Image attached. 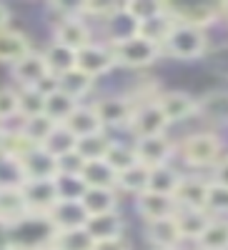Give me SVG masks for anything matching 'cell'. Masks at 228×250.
Segmentation results:
<instances>
[{
	"instance_id": "cell-1",
	"label": "cell",
	"mask_w": 228,
	"mask_h": 250,
	"mask_svg": "<svg viewBox=\"0 0 228 250\" xmlns=\"http://www.w3.org/2000/svg\"><path fill=\"white\" fill-rule=\"evenodd\" d=\"M58 230L48 215L28 213L23 220L8 225V243L13 250H43L50 248Z\"/></svg>"
},
{
	"instance_id": "cell-2",
	"label": "cell",
	"mask_w": 228,
	"mask_h": 250,
	"mask_svg": "<svg viewBox=\"0 0 228 250\" xmlns=\"http://www.w3.org/2000/svg\"><path fill=\"white\" fill-rule=\"evenodd\" d=\"M113 50V58H115V65H126V68H148L158 60L160 55V45L156 40L146 38V35H136V38H128L123 43H115L111 45Z\"/></svg>"
},
{
	"instance_id": "cell-3",
	"label": "cell",
	"mask_w": 228,
	"mask_h": 250,
	"mask_svg": "<svg viewBox=\"0 0 228 250\" xmlns=\"http://www.w3.org/2000/svg\"><path fill=\"white\" fill-rule=\"evenodd\" d=\"M163 48L168 50V55L178 58V60H193L201 58L205 53V33L201 28L185 25V23H176L171 28V33L165 35Z\"/></svg>"
},
{
	"instance_id": "cell-4",
	"label": "cell",
	"mask_w": 228,
	"mask_h": 250,
	"mask_svg": "<svg viewBox=\"0 0 228 250\" xmlns=\"http://www.w3.org/2000/svg\"><path fill=\"white\" fill-rule=\"evenodd\" d=\"M181 155L193 168H208L221 160V140L213 133H193L181 143Z\"/></svg>"
},
{
	"instance_id": "cell-5",
	"label": "cell",
	"mask_w": 228,
	"mask_h": 250,
	"mask_svg": "<svg viewBox=\"0 0 228 250\" xmlns=\"http://www.w3.org/2000/svg\"><path fill=\"white\" fill-rule=\"evenodd\" d=\"M168 118L163 115V110L158 108L156 100L148 103H138L133 120H131V133L140 140V138H156V135H165V128H168Z\"/></svg>"
},
{
	"instance_id": "cell-6",
	"label": "cell",
	"mask_w": 228,
	"mask_h": 250,
	"mask_svg": "<svg viewBox=\"0 0 228 250\" xmlns=\"http://www.w3.org/2000/svg\"><path fill=\"white\" fill-rule=\"evenodd\" d=\"M93 110L98 113L103 128H123V125H131L133 113H136V103L131 98L108 95V98L95 100Z\"/></svg>"
},
{
	"instance_id": "cell-7",
	"label": "cell",
	"mask_w": 228,
	"mask_h": 250,
	"mask_svg": "<svg viewBox=\"0 0 228 250\" xmlns=\"http://www.w3.org/2000/svg\"><path fill=\"white\" fill-rule=\"evenodd\" d=\"M211 180L198 178V175H183L178 188H176V205L188 208V210H205V200H208Z\"/></svg>"
},
{
	"instance_id": "cell-8",
	"label": "cell",
	"mask_w": 228,
	"mask_h": 250,
	"mask_svg": "<svg viewBox=\"0 0 228 250\" xmlns=\"http://www.w3.org/2000/svg\"><path fill=\"white\" fill-rule=\"evenodd\" d=\"M136 155L138 163L148 165V168H160V165H171V158L176 153V145L165 138V135H156V138H140L136 145Z\"/></svg>"
},
{
	"instance_id": "cell-9",
	"label": "cell",
	"mask_w": 228,
	"mask_h": 250,
	"mask_svg": "<svg viewBox=\"0 0 228 250\" xmlns=\"http://www.w3.org/2000/svg\"><path fill=\"white\" fill-rule=\"evenodd\" d=\"M23 195L30 213H38V215H48L55 208V203L60 200L55 180H25Z\"/></svg>"
},
{
	"instance_id": "cell-10",
	"label": "cell",
	"mask_w": 228,
	"mask_h": 250,
	"mask_svg": "<svg viewBox=\"0 0 228 250\" xmlns=\"http://www.w3.org/2000/svg\"><path fill=\"white\" fill-rule=\"evenodd\" d=\"M115 65V58H113V50L111 45H100V43H91L83 50H78V62L75 68L83 70L91 78H98L103 73H108L111 68Z\"/></svg>"
},
{
	"instance_id": "cell-11",
	"label": "cell",
	"mask_w": 228,
	"mask_h": 250,
	"mask_svg": "<svg viewBox=\"0 0 228 250\" xmlns=\"http://www.w3.org/2000/svg\"><path fill=\"white\" fill-rule=\"evenodd\" d=\"M50 223L55 225V230H78V228H86L88 223V213L83 208L80 200H58L55 208L48 213Z\"/></svg>"
},
{
	"instance_id": "cell-12",
	"label": "cell",
	"mask_w": 228,
	"mask_h": 250,
	"mask_svg": "<svg viewBox=\"0 0 228 250\" xmlns=\"http://www.w3.org/2000/svg\"><path fill=\"white\" fill-rule=\"evenodd\" d=\"M55 43H63V45L73 48L75 53L93 43L91 40V28L86 25V20L80 18V13L60 20V23L55 25Z\"/></svg>"
},
{
	"instance_id": "cell-13",
	"label": "cell",
	"mask_w": 228,
	"mask_h": 250,
	"mask_svg": "<svg viewBox=\"0 0 228 250\" xmlns=\"http://www.w3.org/2000/svg\"><path fill=\"white\" fill-rule=\"evenodd\" d=\"M13 75L20 83V88H35L38 83H43L53 73L48 68L43 53H28L23 60H18L13 65Z\"/></svg>"
},
{
	"instance_id": "cell-14",
	"label": "cell",
	"mask_w": 228,
	"mask_h": 250,
	"mask_svg": "<svg viewBox=\"0 0 228 250\" xmlns=\"http://www.w3.org/2000/svg\"><path fill=\"white\" fill-rule=\"evenodd\" d=\"M158 108L163 110V115L168 118V123L176 120H185L198 113V100L191 98L188 93H181V90H171V93H160L156 98Z\"/></svg>"
},
{
	"instance_id": "cell-15",
	"label": "cell",
	"mask_w": 228,
	"mask_h": 250,
	"mask_svg": "<svg viewBox=\"0 0 228 250\" xmlns=\"http://www.w3.org/2000/svg\"><path fill=\"white\" fill-rule=\"evenodd\" d=\"M28 180H55L58 178V158H53L46 148H33L25 158H20Z\"/></svg>"
},
{
	"instance_id": "cell-16",
	"label": "cell",
	"mask_w": 228,
	"mask_h": 250,
	"mask_svg": "<svg viewBox=\"0 0 228 250\" xmlns=\"http://www.w3.org/2000/svg\"><path fill=\"white\" fill-rule=\"evenodd\" d=\"M176 210H178V205H176L173 195H160V193H151V190L138 195V213L146 218V223L173 218Z\"/></svg>"
},
{
	"instance_id": "cell-17",
	"label": "cell",
	"mask_w": 228,
	"mask_h": 250,
	"mask_svg": "<svg viewBox=\"0 0 228 250\" xmlns=\"http://www.w3.org/2000/svg\"><path fill=\"white\" fill-rule=\"evenodd\" d=\"M146 238L151 240V245H156L158 250H173L178 248V243L183 240L176 218H163V220H151L146 223Z\"/></svg>"
},
{
	"instance_id": "cell-18",
	"label": "cell",
	"mask_w": 228,
	"mask_h": 250,
	"mask_svg": "<svg viewBox=\"0 0 228 250\" xmlns=\"http://www.w3.org/2000/svg\"><path fill=\"white\" fill-rule=\"evenodd\" d=\"M106 23V35H108V45H115V43H123V40L128 38H136L140 33V23L126 13V8H118L108 20H103Z\"/></svg>"
},
{
	"instance_id": "cell-19",
	"label": "cell",
	"mask_w": 228,
	"mask_h": 250,
	"mask_svg": "<svg viewBox=\"0 0 228 250\" xmlns=\"http://www.w3.org/2000/svg\"><path fill=\"white\" fill-rule=\"evenodd\" d=\"M221 10L223 8H218V5H176V8H171V15L176 23H185V25L203 30L213 20H218Z\"/></svg>"
},
{
	"instance_id": "cell-20",
	"label": "cell",
	"mask_w": 228,
	"mask_h": 250,
	"mask_svg": "<svg viewBox=\"0 0 228 250\" xmlns=\"http://www.w3.org/2000/svg\"><path fill=\"white\" fill-rule=\"evenodd\" d=\"M63 125L75 138H88V135L103 133V123H100L98 113L93 110V105H78Z\"/></svg>"
},
{
	"instance_id": "cell-21",
	"label": "cell",
	"mask_w": 228,
	"mask_h": 250,
	"mask_svg": "<svg viewBox=\"0 0 228 250\" xmlns=\"http://www.w3.org/2000/svg\"><path fill=\"white\" fill-rule=\"evenodd\" d=\"M30 213V208L25 203L23 188H10V190H0V223L13 225L18 220H23Z\"/></svg>"
},
{
	"instance_id": "cell-22",
	"label": "cell",
	"mask_w": 228,
	"mask_h": 250,
	"mask_svg": "<svg viewBox=\"0 0 228 250\" xmlns=\"http://www.w3.org/2000/svg\"><path fill=\"white\" fill-rule=\"evenodd\" d=\"M28 53H33L28 35H23L20 30H10V28L0 30V62H13L15 65Z\"/></svg>"
},
{
	"instance_id": "cell-23",
	"label": "cell",
	"mask_w": 228,
	"mask_h": 250,
	"mask_svg": "<svg viewBox=\"0 0 228 250\" xmlns=\"http://www.w3.org/2000/svg\"><path fill=\"white\" fill-rule=\"evenodd\" d=\"M86 213L93 215H106V213H115L118 208V193L111 190V188H88L80 198Z\"/></svg>"
},
{
	"instance_id": "cell-24",
	"label": "cell",
	"mask_w": 228,
	"mask_h": 250,
	"mask_svg": "<svg viewBox=\"0 0 228 250\" xmlns=\"http://www.w3.org/2000/svg\"><path fill=\"white\" fill-rule=\"evenodd\" d=\"M173 218H176V225H178L181 235L193 238V240H198L203 235V230L208 228V223L213 220L205 210H188V208H178Z\"/></svg>"
},
{
	"instance_id": "cell-25",
	"label": "cell",
	"mask_w": 228,
	"mask_h": 250,
	"mask_svg": "<svg viewBox=\"0 0 228 250\" xmlns=\"http://www.w3.org/2000/svg\"><path fill=\"white\" fill-rule=\"evenodd\" d=\"M80 178L88 188H111V190L118 188V173L106 160H88L83 173H80Z\"/></svg>"
},
{
	"instance_id": "cell-26",
	"label": "cell",
	"mask_w": 228,
	"mask_h": 250,
	"mask_svg": "<svg viewBox=\"0 0 228 250\" xmlns=\"http://www.w3.org/2000/svg\"><path fill=\"white\" fill-rule=\"evenodd\" d=\"M86 230L91 233V238L98 240H111V238H120L123 235V220L118 213H106V215H93L86 223Z\"/></svg>"
},
{
	"instance_id": "cell-27",
	"label": "cell",
	"mask_w": 228,
	"mask_h": 250,
	"mask_svg": "<svg viewBox=\"0 0 228 250\" xmlns=\"http://www.w3.org/2000/svg\"><path fill=\"white\" fill-rule=\"evenodd\" d=\"M43 58L48 62V68L55 78H60L63 73L73 70L75 68V62H78V53L63 43H50L46 50H43Z\"/></svg>"
},
{
	"instance_id": "cell-28",
	"label": "cell",
	"mask_w": 228,
	"mask_h": 250,
	"mask_svg": "<svg viewBox=\"0 0 228 250\" xmlns=\"http://www.w3.org/2000/svg\"><path fill=\"white\" fill-rule=\"evenodd\" d=\"M78 105H80V103H78L75 98H70L68 93H63L60 88H58L55 93L46 95V115H48L53 123H58V125H63Z\"/></svg>"
},
{
	"instance_id": "cell-29",
	"label": "cell",
	"mask_w": 228,
	"mask_h": 250,
	"mask_svg": "<svg viewBox=\"0 0 228 250\" xmlns=\"http://www.w3.org/2000/svg\"><path fill=\"white\" fill-rule=\"evenodd\" d=\"M181 173L173 165H160V168H151V180H148V190L160 193V195H173L176 188L181 183Z\"/></svg>"
},
{
	"instance_id": "cell-30",
	"label": "cell",
	"mask_w": 228,
	"mask_h": 250,
	"mask_svg": "<svg viewBox=\"0 0 228 250\" xmlns=\"http://www.w3.org/2000/svg\"><path fill=\"white\" fill-rule=\"evenodd\" d=\"M148 180H151V168L143 163H136L133 168L123 170L118 175V188H123L126 193H133V195H140L148 190Z\"/></svg>"
},
{
	"instance_id": "cell-31",
	"label": "cell",
	"mask_w": 228,
	"mask_h": 250,
	"mask_svg": "<svg viewBox=\"0 0 228 250\" xmlns=\"http://www.w3.org/2000/svg\"><path fill=\"white\" fill-rule=\"evenodd\" d=\"M25 170L23 163L13 155H0V190H10V188H23L25 185Z\"/></svg>"
},
{
	"instance_id": "cell-32",
	"label": "cell",
	"mask_w": 228,
	"mask_h": 250,
	"mask_svg": "<svg viewBox=\"0 0 228 250\" xmlns=\"http://www.w3.org/2000/svg\"><path fill=\"white\" fill-rule=\"evenodd\" d=\"M111 138L106 133H95V135H88V138H78V145H75V153L83 158V160H103L111 148Z\"/></svg>"
},
{
	"instance_id": "cell-33",
	"label": "cell",
	"mask_w": 228,
	"mask_h": 250,
	"mask_svg": "<svg viewBox=\"0 0 228 250\" xmlns=\"http://www.w3.org/2000/svg\"><path fill=\"white\" fill-rule=\"evenodd\" d=\"M58 88L63 90V93H68L70 98L80 100L86 93H91V88H93V78L86 75L83 70H78V68H73V70H68V73H63V75L58 78Z\"/></svg>"
},
{
	"instance_id": "cell-34",
	"label": "cell",
	"mask_w": 228,
	"mask_h": 250,
	"mask_svg": "<svg viewBox=\"0 0 228 250\" xmlns=\"http://www.w3.org/2000/svg\"><path fill=\"white\" fill-rule=\"evenodd\" d=\"M196 243L205 250H228V220L213 218Z\"/></svg>"
},
{
	"instance_id": "cell-35",
	"label": "cell",
	"mask_w": 228,
	"mask_h": 250,
	"mask_svg": "<svg viewBox=\"0 0 228 250\" xmlns=\"http://www.w3.org/2000/svg\"><path fill=\"white\" fill-rule=\"evenodd\" d=\"M95 240L91 238V233L86 228H78V230H60L53 240L55 250H93Z\"/></svg>"
},
{
	"instance_id": "cell-36",
	"label": "cell",
	"mask_w": 228,
	"mask_h": 250,
	"mask_svg": "<svg viewBox=\"0 0 228 250\" xmlns=\"http://www.w3.org/2000/svg\"><path fill=\"white\" fill-rule=\"evenodd\" d=\"M75 145H78V138L66 128V125H58V128L50 133V138L40 145V148H46L53 158H60V155H66V153H73Z\"/></svg>"
},
{
	"instance_id": "cell-37",
	"label": "cell",
	"mask_w": 228,
	"mask_h": 250,
	"mask_svg": "<svg viewBox=\"0 0 228 250\" xmlns=\"http://www.w3.org/2000/svg\"><path fill=\"white\" fill-rule=\"evenodd\" d=\"M123 8H126V13L133 15L140 25H143V23H151V20H156V18H160V15L168 13V5L156 3V0H128Z\"/></svg>"
},
{
	"instance_id": "cell-38",
	"label": "cell",
	"mask_w": 228,
	"mask_h": 250,
	"mask_svg": "<svg viewBox=\"0 0 228 250\" xmlns=\"http://www.w3.org/2000/svg\"><path fill=\"white\" fill-rule=\"evenodd\" d=\"M106 160L111 168L120 175L123 170H128V168H133V165L138 163V155H136V148L133 145H123V143H111V148H108V153H106Z\"/></svg>"
},
{
	"instance_id": "cell-39",
	"label": "cell",
	"mask_w": 228,
	"mask_h": 250,
	"mask_svg": "<svg viewBox=\"0 0 228 250\" xmlns=\"http://www.w3.org/2000/svg\"><path fill=\"white\" fill-rule=\"evenodd\" d=\"M55 128H58V123H53V120L43 113V115H35V118H25V120H23V128H20V130L28 135L30 143L43 145Z\"/></svg>"
},
{
	"instance_id": "cell-40",
	"label": "cell",
	"mask_w": 228,
	"mask_h": 250,
	"mask_svg": "<svg viewBox=\"0 0 228 250\" xmlns=\"http://www.w3.org/2000/svg\"><path fill=\"white\" fill-rule=\"evenodd\" d=\"M18 100H20V115L23 118H35L46 113V95L38 88H20Z\"/></svg>"
},
{
	"instance_id": "cell-41",
	"label": "cell",
	"mask_w": 228,
	"mask_h": 250,
	"mask_svg": "<svg viewBox=\"0 0 228 250\" xmlns=\"http://www.w3.org/2000/svg\"><path fill=\"white\" fill-rule=\"evenodd\" d=\"M198 113L211 120H228V93H208L198 100Z\"/></svg>"
},
{
	"instance_id": "cell-42",
	"label": "cell",
	"mask_w": 228,
	"mask_h": 250,
	"mask_svg": "<svg viewBox=\"0 0 228 250\" xmlns=\"http://www.w3.org/2000/svg\"><path fill=\"white\" fill-rule=\"evenodd\" d=\"M55 185H58L60 200H80L83 193L88 190V185L83 183L80 175H58L55 178Z\"/></svg>"
},
{
	"instance_id": "cell-43",
	"label": "cell",
	"mask_w": 228,
	"mask_h": 250,
	"mask_svg": "<svg viewBox=\"0 0 228 250\" xmlns=\"http://www.w3.org/2000/svg\"><path fill=\"white\" fill-rule=\"evenodd\" d=\"M205 213L211 218L218 215H228V188L218 185L211 180V190H208V200H205Z\"/></svg>"
},
{
	"instance_id": "cell-44",
	"label": "cell",
	"mask_w": 228,
	"mask_h": 250,
	"mask_svg": "<svg viewBox=\"0 0 228 250\" xmlns=\"http://www.w3.org/2000/svg\"><path fill=\"white\" fill-rule=\"evenodd\" d=\"M33 148H38L35 143H30L28 140V135L23 133V130H10V133H5V155H13V158H25Z\"/></svg>"
},
{
	"instance_id": "cell-45",
	"label": "cell",
	"mask_w": 228,
	"mask_h": 250,
	"mask_svg": "<svg viewBox=\"0 0 228 250\" xmlns=\"http://www.w3.org/2000/svg\"><path fill=\"white\" fill-rule=\"evenodd\" d=\"M13 115H20L18 90H13V88H0V120H10Z\"/></svg>"
},
{
	"instance_id": "cell-46",
	"label": "cell",
	"mask_w": 228,
	"mask_h": 250,
	"mask_svg": "<svg viewBox=\"0 0 228 250\" xmlns=\"http://www.w3.org/2000/svg\"><path fill=\"white\" fill-rule=\"evenodd\" d=\"M83 168H86V160H83L75 150L58 158V175H80Z\"/></svg>"
},
{
	"instance_id": "cell-47",
	"label": "cell",
	"mask_w": 228,
	"mask_h": 250,
	"mask_svg": "<svg viewBox=\"0 0 228 250\" xmlns=\"http://www.w3.org/2000/svg\"><path fill=\"white\" fill-rule=\"evenodd\" d=\"M93 250H133V248L126 238L120 235V238H111V240H98L93 245Z\"/></svg>"
},
{
	"instance_id": "cell-48",
	"label": "cell",
	"mask_w": 228,
	"mask_h": 250,
	"mask_svg": "<svg viewBox=\"0 0 228 250\" xmlns=\"http://www.w3.org/2000/svg\"><path fill=\"white\" fill-rule=\"evenodd\" d=\"M213 183H218V185L228 188V155H226V158H221V160L213 165Z\"/></svg>"
},
{
	"instance_id": "cell-49",
	"label": "cell",
	"mask_w": 228,
	"mask_h": 250,
	"mask_svg": "<svg viewBox=\"0 0 228 250\" xmlns=\"http://www.w3.org/2000/svg\"><path fill=\"white\" fill-rule=\"evenodd\" d=\"M8 20H10V10L5 5H0V30L8 28Z\"/></svg>"
},
{
	"instance_id": "cell-50",
	"label": "cell",
	"mask_w": 228,
	"mask_h": 250,
	"mask_svg": "<svg viewBox=\"0 0 228 250\" xmlns=\"http://www.w3.org/2000/svg\"><path fill=\"white\" fill-rule=\"evenodd\" d=\"M3 150H5V130L0 128V155H3Z\"/></svg>"
},
{
	"instance_id": "cell-51",
	"label": "cell",
	"mask_w": 228,
	"mask_h": 250,
	"mask_svg": "<svg viewBox=\"0 0 228 250\" xmlns=\"http://www.w3.org/2000/svg\"><path fill=\"white\" fill-rule=\"evenodd\" d=\"M43 250H55V248H53V245H50V248H43Z\"/></svg>"
},
{
	"instance_id": "cell-52",
	"label": "cell",
	"mask_w": 228,
	"mask_h": 250,
	"mask_svg": "<svg viewBox=\"0 0 228 250\" xmlns=\"http://www.w3.org/2000/svg\"><path fill=\"white\" fill-rule=\"evenodd\" d=\"M0 250H13V248H0Z\"/></svg>"
},
{
	"instance_id": "cell-53",
	"label": "cell",
	"mask_w": 228,
	"mask_h": 250,
	"mask_svg": "<svg viewBox=\"0 0 228 250\" xmlns=\"http://www.w3.org/2000/svg\"><path fill=\"white\" fill-rule=\"evenodd\" d=\"M173 250H183V248H173Z\"/></svg>"
},
{
	"instance_id": "cell-54",
	"label": "cell",
	"mask_w": 228,
	"mask_h": 250,
	"mask_svg": "<svg viewBox=\"0 0 228 250\" xmlns=\"http://www.w3.org/2000/svg\"><path fill=\"white\" fill-rule=\"evenodd\" d=\"M198 250H205V248H198Z\"/></svg>"
}]
</instances>
